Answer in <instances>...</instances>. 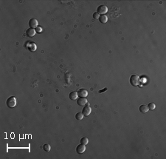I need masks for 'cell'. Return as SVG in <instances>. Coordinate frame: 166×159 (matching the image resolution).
I'll list each match as a JSON object with an SVG mask.
<instances>
[{"label": "cell", "mask_w": 166, "mask_h": 159, "mask_svg": "<svg viewBox=\"0 0 166 159\" xmlns=\"http://www.w3.org/2000/svg\"><path fill=\"white\" fill-rule=\"evenodd\" d=\"M36 33L40 34V33L42 32V28L41 27V26H38V27L36 28Z\"/></svg>", "instance_id": "cell-18"}, {"label": "cell", "mask_w": 166, "mask_h": 159, "mask_svg": "<svg viewBox=\"0 0 166 159\" xmlns=\"http://www.w3.org/2000/svg\"><path fill=\"white\" fill-rule=\"evenodd\" d=\"M108 12V8L106 5H100L97 9V13L99 15H105Z\"/></svg>", "instance_id": "cell-4"}, {"label": "cell", "mask_w": 166, "mask_h": 159, "mask_svg": "<svg viewBox=\"0 0 166 159\" xmlns=\"http://www.w3.org/2000/svg\"><path fill=\"white\" fill-rule=\"evenodd\" d=\"M83 114L82 113V112H78V113L75 115V118L77 119L78 121H81L82 120V119L83 118Z\"/></svg>", "instance_id": "cell-14"}, {"label": "cell", "mask_w": 166, "mask_h": 159, "mask_svg": "<svg viewBox=\"0 0 166 159\" xmlns=\"http://www.w3.org/2000/svg\"><path fill=\"white\" fill-rule=\"evenodd\" d=\"M29 26L30 28L35 29L38 27V21L36 19H30L29 21Z\"/></svg>", "instance_id": "cell-7"}, {"label": "cell", "mask_w": 166, "mask_h": 159, "mask_svg": "<svg viewBox=\"0 0 166 159\" xmlns=\"http://www.w3.org/2000/svg\"><path fill=\"white\" fill-rule=\"evenodd\" d=\"M43 149H44V151H45V152H50V149H51L50 145L48 144H44V146H43Z\"/></svg>", "instance_id": "cell-15"}, {"label": "cell", "mask_w": 166, "mask_h": 159, "mask_svg": "<svg viewBox=\"0 0 166 159\" xmlns=\"http://www.w3.org/2000/svg\"><path fill=\"white\" fill-rule=\"evenodd\" d=\"M36 30L35 29H33V28H28V30H26V35L28 36V37H32V36H34L35 34H36Z\"/></svg>", "instance_id": "cell-10"}, {"label": "cell", "mask_w": 166, "mask_h": 159, "mask_svg": "<svg viewBox=\"0 0 166 159\" xmlns=\"http://www.w3.org/2000/svg\"><path fill=\"white\" fill-rule=\"evenodd\" d=\"M6 104L9 108H13L16 105V98L14 96L9 97L6 101Z\"/></svg>", "instance_id": "cell-2"}, {"label": "cell", "mask_w": 166, "mask_h": 159, "mask_svg": "<svg viewBox=\"0 0 166 159\" xmlns=\"http://www.w3.org/2000/svg\"><path fill=\"white\" fill-rule=\"evenodd\" d=\"M77 92H78V97H80V98H86L88 96V91L83 88L78 90L77 91Z\"/></svg>", "instance_id": "cell-5"}, {"label": "cell", "mask_w": 166, "mask_h": 159, "mask_svg": "<svg viewBox=\"0 0 166 159\" xmlns=\"http://www.w3.org/2000/svg\"><path fill=\"white\" fill-rule=\"evenodd\" d=\"M108 90V89H107V88H106H106H104V89H103V90H99V91H98V92H99V93H102V92H104L105 91H106V90Z\"/></svg>", "instance_id": "cell-20"}, {"label": "cell", "mask_w": 166, "mask_h": 159, "mask_svg": "<svg viewBox=\"0 0 166 159\" xmlns=\"http://www.w3.org/2000/svg\"><path fill=\"white\" fill-rule=\"evenodd\" d=\"M26 48L31 52H35L37 50V45L35 42H28L26 44Z\"/></svg>", "instance_id": "cell-3"}, {"label": "cell", "mask_w": 166, "mask_h": 159, "mask_svg": "<svg viewBox=\"0 0 166 159\" xmlns=\"http://www.w3.org/2000/svg\"><path fill=\"white\" fill-rule=\"evenodd\" d=\"M88 102L87 99L85 98H80L78 99L77 101V104L79 106H81V107H83V106H86V103Z\"/></svg>", "instance_id": "cell-9"}, {"label": "cell", "mask_w": 166, "mask_h": 159, "mask_svg": "<svg viewBox=\"0 0 166 159\" xmlns=\"http://www.w3.org/2000/svg\"><path fill=\"white\" fill-rule=\"evenodd\" d=\"M99 16H100V15L97 14V12H95V13H94V14H93V18H94L95 19H98Z\"/></svg>", "instance_id": "cell-19"}, {"label": "cell", "mask_w": 166, "mask_h": 159, "mask_svg": "<svg viewBox=\"0 0 166 159\" xmlns=\"http://www.w3.org/2000/svg\"><path fill=\"white\" fill-rule=\"evenodd\" d=\"M129 82H130V84L134 86V87H137V86H138L139 84V76L137 74H133L130 77V79H129Z\"/></svg>", "instance_id": "cell-1"}, {"label": "cell", "mask_w": 166, "mask_h": 159, "mask_svg": "<svg viewBox=\"0 0 166 159\" xmlns=\"http://www.w3.org/2000/svg\"><path fill=\"white\" fill-rule=\"evenodd\" d=\"M78 92L76 91H72L71 92L69 95V99H71V100H76V99L78 98Z\"/></svg>", "instance_id": "cell-11"}, {"label": "cell", "mask_w": 166, "mask_h": 159, "mask_svg": "<svg viewBox=\"0 0 166 159\" xmlns=\"http://www.w3.org/2000/svg\"><path fill=\"white\" fill-rule=\"evenodd\" d=\"M148 110H154L156 108V105L154 103H150L148 105Z\"/></svg>", "instance_id": "cell-17"}, {"label": "cell", "mask_w": 166, "mask_h": 159, "mask_svg": "<svg viewBox=\"0 0 166 159\" xmlns=\"http://www.w3.org/2000/svg\"><path fill=\"white\" fill-rule=\"evenodd\" d=\"M99 21L101 23H103V24H105L108 21V17L106 15H100L99 16Z\"/></svg>", "instance_id": "cell-13"}, {"label": "cell", "mask_w": 166, "mask_h": 159, "mask_svg": "<svg viewBox=\"0 0 166 159\" xmlns=\"http://www.w3.org/2000/svg\"><path fill=\"white\" fill-rule=\"evenodd\" d=\"M86 151V146L83 144H79L78 145V147H76V152L78 154H82Z\"/></svg>", "instance_id": "cell-8"}, {"label": "cell", "mask_w": 166, "mask_h": 159, "mask_svg": "<svg viewBox=\"0 0 166 159\" xmlns=\"http://www.w3.org/2000/svg\"><path fill=\"white\" fill-rule=\"evenodd\" d=\"M89 143V139L87 138L86 137H83L81 139V144H83V145H86Z\"/></svg>", "instance_id": "cell-16"}, {"label": "cell", "mask_w": 166, "mask_h": 159, "mask_svg": "<svg viewBox=\"0 0 166 159\" xmlns=\"http://www.w3.org/2000/svg\"><path fill=\"white\" fill-rule=\"evenodd\" d=\"M139 110V112H142V113H146V112L148 111V107L147 105L143 104V105H140Z\"/></svg>", "instance_id": "cell-12"}, {"label": "cell", "mask_w": 166, "mask_h": 159, "mask_svg": "<svg viewBox=\"0 0 166 159\" xmlns=\"http://www.w3.org/2000/svg\"><path fill=\"white\" fill-rule=\"evenodd\" d=\"M91 112H92V108L90 107V106L86 105L82 110V113L83 114L84 116H89Z\"/></svg>", "instance_id": "cell-6"}]
</instances>
